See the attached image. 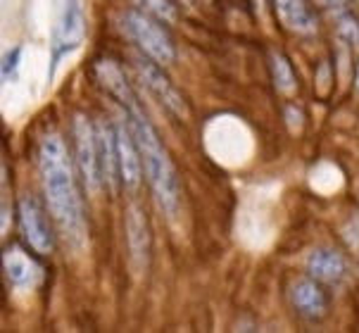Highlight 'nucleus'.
Instances as JSON below:
<instances>
[{"label":"nucleus","instance_id":"1","mask_svg":"<svg viewBox=\"0 0 359 333\" xmlns=\"http://www.w3.org/2000/svg\"><path fill=\"white\" fill-rule=\"evenodd\" d=\"M39 169L43 184L46 205L57 224L60 233L74 250H83L88 240L86 215L79 196L76 174L69 160V150L57 133H48L39 148Z\"/></svg>","mask_w":359,"mask_h":333},{"label":"nucleus","instance_id":"2","mask_svg":"<svg viewBox=\"0 0 359 333\" xmlns=\"http://www.w3.org/2000/svg\"><path fill=\"white\" fill-rule=\"evenodd\" d=\"M124 112L129 117L133 133H136V141L143 157V172L150 181V189L155 193L157 205H160V210L167 217H176L181 205V184L172 157H169L167 148L162 145V138L155 131V126L145 119L138 102L124 107Z\"/></svg>","mask_w":359,"mask_h":333},{"label":"nucleus","instance_id":"3","mask_svg":"<svg viewBox=\"0 0 359 333\" xmlns=\"http://www.w3.org/2000/svg\"><path fill=\"white\" fill-rule=\"evenodd\" d=\"M117 24L121 34L129 41H133L143 55H148L160 64H172L176 60V46L172 36L167 34V29L162 27L157 17L138 8H131L121 12L117 17Z\"/></svg>","mask_w":359,"mask_h":333},{"label":"nucleus","instance_id":"4","mask_svg":"<svg viewBox=\"0 0 359 333\" xmlns=\"http://www.w3.org/2000/svg\"><path fill=\"white\" fill-rule=\"evenodd\" d=\"M74 150H76V167L81 172V179L90 193H98L100 186L105 184V174H102V157H100V136L98 129L90 124L88 117L76 114L74 126Z\"/></svg>","mask_w":359,"mask_h":333},{"label":"nucleus","instance_id":"5","mask_svg":"<svg viewBox=\"0 0 359 333\" xmlns=\"http://www.w3.org/2000/svg\"><path fill=\"white\" fill-rule=\"evenodd\" d=\"M83 12L79 0H65L62 15H60V22L55 27L53 34V46H50V67H48V81H53L55 72H57V64L69 55L72 50H76L83 41Z\"/></svg>","mask_w":359,"mask_h":333},{"label":"nucleus","instance_id":"6","mask_svg":"<svg viewBox=\"0 0 359 333\" xmlns=\"http://www.w3.org/2000/svg\"><path fill=\"white\" fill-rule=\"evenodd\" d=\"M17 212H20V226L29 247L34 252H39V255H50L55 245V233L41 200L34 196H22Z\"/></svg>","mask_w":359,"mask_h":333},{"label":"nucleus","instance_id":"7","mask_svg":"<svg viewBox=\"0 0 359 333\" xmlns=\"http://www.w3.org/2000/svg\"><path fill=\"white\" fill-rule=\"evenodd\" d=\"M133 67H136V74L141 79V83L145 88L153 93L155 100H160L169 112L179 114V117H186L188 114V107H186V100L184 95L176 90V86L169 81V76L162 72V64L150 60L148 55H138L133 60Z\"/></svg>","mask_w":359,"mask_h":333},{"label":"nucleus","instance_id":"8","mask_svg":"<svg viewBox=\"0 0 359 333\" xmlns=\"http://www.w3.org/2000/svg\"><path fill=\"white\" fill-rule=\"evenodd\" d=\"M114 129H117L121 181H124L126 189L136 191L143 179V157H141V148H138V141H136V133L131 129L129 117H124V122L114 124Z\"/></svg>","mask_w":359,"mask_h":333},{"label":"nucleus","instance_id":"9","mask_svg":"<svg viewBox=\"0 0 359 333\" xmlns=\"http://www.w3.org/2000/svg\"><path fill=\"white\" fill-rule=\"evenodd\" d=\"M126 243H129V262L141 276L150 264V226L138 205L126 210Z\"/></svg>","mask_w":359,"mask_h":333},{"label":"nucleus","instance_id":"10","mask_svg":"<svg viewBox=\"0 0 359 333\" xmlns=\"http://www.w3.org/2000/svg\"><path fill=\"white\" fill-rule=\"evenodd\" d=\"M290 302L297 312L302 314L309 322H316L321 319L328 310V295L321 281L316 278H297V281L290 286Z\"/></svg>","mask_w":359,"mask_h":333},{"label":"nucleus","instance_id":"11","mask_svg":"<svg viewBox=\"0 0 359 333\" xmlns=\"http://www.w3.org/2000/svg\"><path fill=\"white\" fill-rule=\"evenodd\" d=\"M273 12H276L278 22L283 29L293 32L297 36H312L316 34L319 24H316V15L309 5V0H271Z\"/></svg>","mask_w":359,"mask_h":333},{"label":"nucleus","instance_id":"12","mask_svg":"<svg viewBox=\"0 0 359 333\" xmlns=\"http://www.w3.org/2000/svg\"><path fill=\"white\" fill-rule=\"evenodd\" d=\"M3 266L15 288H32L41 278V266L29 257L20 245H10L3 255Z\"/></svg>","mask_w":359,"mask_h":333},{"label":"nucleus","instance_id":"13","mask_svg":"<svg viewBox=\"0 0 359 333\" xmlns=\"http://www.w3.org/2000/svg\"><path fill=\"white\" fill-rule=\"evenodd\" d=\"M93 72H95V79L100 81V86L105 88L121 107H129L136 102V95H133L129 81H126L124 69H121L114 60H98Z\"/></svg>","mask_w":359,"mask_h":333},{"label":"nucleus","instance_id":"14","mask_svg":"<svg viewBox=\"0 0 359 333\" xmlns=\"http://www.w3.org/2000/svg\"><path fill=\"white\" fill-rule=\"evenodd\" d=\"M307 271H309V276L321 283H336L345 274V259L343 255H338L336 250L321 247V250H314L312 255H309Z\"/></svg>","mask_w":359,"mask_h":333},{"label":"nucleus","instance_id":"15","mask_svg":"<svg viewBox=\"0 0 359 333\" xmlns=\"http://www.w3.org/2000/svg\"><path fill=\"white\" fill-rule=\"evenodd\" d=\"M98 136H100V157H102V174H105V184H109V189H117V181H121L117 129L109 126V124H100Z\"/></svg>","mask_w":359,"mask_h":333},{"label":"nucleus","instance_id":"16","mask_svg":"<svg viewBox=\"0 0 359 333\" xmlns=\"http://www.w3.org/2000/svg\"><path fill=\"white\" fill-rule=\"evenodd\" d=\"M271 79H273V86H276L278 93L293 95L297 90L295 72H293V67H290L288 57L281 55V53H273L271 55Z\"/></svg>","mask_w":359,"mask_h":333},{"label":"nucleus","instance_id":"17","mask_svg":"<svg viewBox=\"0 0 359 333\" xmlns=\"http://www.w3.org/2000/svg\"><path fill=\"white\" fill-rule=\"evenodd\" d=\"M138 10L148 12V15L157 17L160 22H167V24H174L179 12H176V5L172 0H133Z\"/></svg>","mask_w":359,"mask_h":333},{"label":"nucleus","instance_id":"18","mask_svg":"<svg viewBox=\"0 0 359 333\" xmlns=\"http://www.w3.org/2000/svg\"><path fill=\"white\" fill-rule=\"evenodd\" d=\"M20 60H22V48H20V46L12 48L8 55H5V60H3V79H5V81H10V79L17 74V67H20Z\"/></svg>","mask_w":359,"mask_h":333},{"label":"nucleus","instance_id":"19","mask_svg":"<svg viewBox=\"0 0 359 333\" xmlns=\"http://www.w3.org/2000/svg\"><path fill=\"white\" fill-rule=\"evenodd\" d=\"M321 10L326 12H336V15H345L350 10V3L352 0H314Z\"/></svg>","mask_w":359,"mask_h":333}]
</instances>
